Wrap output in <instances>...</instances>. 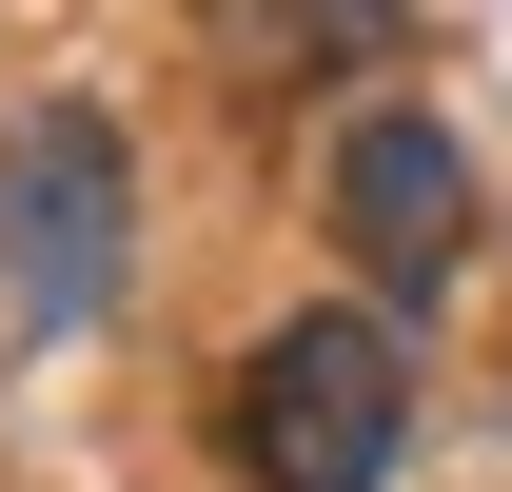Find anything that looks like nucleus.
I'll return each mask as SVG.
<instances>
[{"label":"nucleus","mask_w":512,"mask_h":492,"mask_svg":"<svg viewBox=\"0 0 512 492\" xmlns=\"http://www.w3.org/2000/svg\"><path fill=\"white\" fill-rule=\"evenodd\" d=\"M217 453H237L256 492H394V453H414V335H394L375 296L276 315L237 355V394H217Z\"/></svg>","instance_id":"obj_1"},{"label":"nucleus","mask_w":512,"mask_h":492,"mask_svg":"<svg viewBox=\"0 0 512 492\" xmlns=\"http://www.w3.org/2000/svg\"><path fill=\"white\" fill-rule=\"evenodd\" d=\"M138 276V158L99 99H20L0 138V315L20 335H99Z\"/></svg>","instance_id":"obj_2"},{"label":"nucleus","mask_w":512,"mask_h":492,"mask_svg":"<svg viewBox=\"0 0 512 492\" xmlns=\"http://www.w3.org/2000/svg\"><path fill=\"white\" fill-rule=\"evenodd\" d=\"M335 256H355L375 315H434L473 276V158H453V119H414V99L335 119Z\"/></svg>","instance_id":"obj_3"},{"label":"nucleus","mask_w":512,"mask_h":492,"mask_svg":"<svg viewBox=\"0 0 512 492\" xmlns=\"http://www.w3.org/2000/svg\"><path fill=\"white\" fill-rule=\"evenodd\" d=\"M394 0H217V60L237 79H316V60H375Z\"/></svg>","instance_id":"obj_4"}]
</instances>
